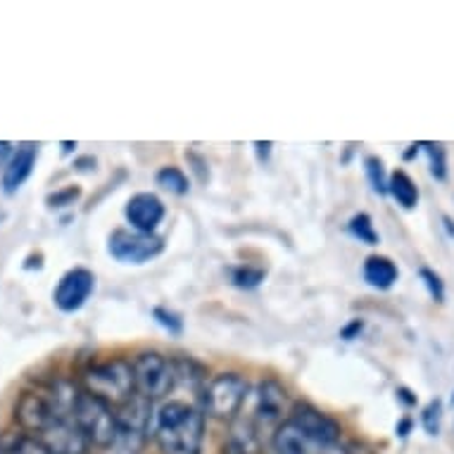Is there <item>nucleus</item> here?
I'll use <instances>...</instances> for the list:
<instances>
[{"instance_id":"obj_4","label":"nucleus","mask_w":454,"mask_h":454,"mask_svg":"<svg viewBox=\"0 0 454 454\" xmlns=\"http://www.w3.org/2000/svg\"><path fill=\"white\" fill-rule=\"evenodd\" d=\"M72 419L79 426V431L86 435L89 445L105 450L112 440L117 438V428L120 426H117V411H114V407L100 400V397H96V395L86 393V390H82V395H79L74 411H72Z\"/></svg>"},{"instance_id":"obj_25","label":"nucleus","mask_w":454,"mask_h":454,"mask_svg":"<svg viewBox=\"0 0 454 454\" xmlns=\"http://www.w3.org/2000/svg\"><path fill=\"white\" fill-rule=\"evenodd\" d=\"M153 319L169 335L184 333V319L176 312H172V309H167V307H153Z\"/></svg>"},{"instance_id":"obj_37","label":"nucleus","mask_w":454,"mask_h":454,"mask_svg":"<svg viewBox=\"0 0 454 454\" xmlns=\"http://www.w3.org/2000/svg\"><path fill=\"white\" fill-rule=\"evenodd\" d=\"M442 222H445V229H447V233H450V236H452L454 239V222L452 219H450V216H442Z\"/></svg>"},{"instance_id":"obj_14","label":"nucleus","mask_w":454,"mask_h":454,"mask_svg":"<svg viewBox=\"0 0 454 454\" xmlns=\"http://www.w3.org/2000/svg\"><path fill=\"white\" fill-rule=\"evenodd\" d=\"M38 160V143H22L17 145L15 155L8 162V167L3 169V179H0V186L8 195L17 193L20 188L27 184L31 174H34V167H36Z\"/></svg>"},{"instance_id":"obj_17","label":"nucleus","mask_w":454,"mask_h":454,"mask_svg":"<svg viewBox=\"0 0 454 454\" xmlns=\"http://www.w3.org/2000/svg\"><path fill=\"white\" fill-rule=\"evenodd\" d=\"M387 193L393 195V200L403 209H414L419 205V188L410 174L397 169L387 179Z\"/></svg>"},{"instance_id":"obj_36","label":"nucleus","mask_w":454,"mask_h":454,"mask_svg":"<svg viewBox=\"0 0 454 454\" xmlns=\"http://www.w3.org/2000/svg\"><path fill=\"white\" fill-rule=\"evenodd\" d=\"M395 431H397V435H400V438H407V435H410V431H411V419L404 417L403 421L397 424V428H395Z\"/></svg>"},{"instance_id":"obj_1","label":"nucleus","mask_w":454,"mask_h":454,"mask_svg":"<svg viewBox=\"0 0 454 454\" xmlns=\"http://www.w3.org/2000/svg\"><path fill=\"white\" fill-rule=\"evenodd\" d=\"M153 438L162 454H200L205 442V411L184 400H169L155 411Z\"/></svg>"},{"instance_id":"obj_33","label":"nucleus","mask_w":454,"mask_h":454,"mask_svg":"<svg viewBox=\"0 0 454 454\" xmlns=\"http://www.w3.org/2000/svg\"><path fill=\"white\" fill-rule=\"evenodd\" d=\"M76 172H93L96 169V160L93 157H79L74 162Z\"/></svg>"},{"instance_id":"obj_6","label":"nucleus","mask_w":454,"mask_h":454,"mask_svg":"<svg viewBox=\"0 0 454 454\" xmlns=\"http://www.w3.org/2000/svg\"><path fill=\"white\" fill-rule=\"evenodd\" d=\"M164 240L155 233H141L134 229H114L107 239V253L121 264H145L162 254Z\"/></svg>"},{"instance_id":"obj_5","label":"nucleus","mask_w":454,"mask_h":454,"mask_svg":"<svg viewBox=\"0 0 454 454\" xmlns=\"http://www.w3.org/2000/svg\"><path fill=\"white\" fill-rule=\"evenodd\" d=\"M134 366V380L136 393L153 400H160L164 395H169L176 386V369H174V359L164 357L162 352L157 350H143L131 359Z\"/></svg>"},{"instance_id":"obj_21","label":"nucleus","mask_w":454,"mask_h":454,"mask_svg":"<svg viewBox=\"0 0 454 454\" xmlns=\"http://www.w3.org/2000/svg\"><path fill=\"white\" fill-rule=\"evenodd\" d=\"M157 186H162L164 191H169L174 195H186L188 188H191V181L179 167H162L155 176Z\"/></svg>"},{"instance_id":"obj_20","label":"nucleus","mask_w":454,"mask_h":454,"mask_svg":"<svg viewBox=\"0 0 454 454\" xmlns=\"http://www.w3.org/2000/svg\"><path fill=\"white\" fill-rule=\"evenodd\" d=\"M348 231L359 240V243H366V246H379L380 236L376 231V226H373V219L366 212H359L350 219L348 223Z\"/></svg>"},{"instance_id":"obj_24","label":"nucleus","mask_w":454,"mask_h":454,"mask_svg":"<svg viewBox=\"0 0 454 454\" xmlns=\"http://www.w3.org/2000/svg\"><path fill=\"white\" fill-rule=\"evenodd\" d=\"M421 148L428 155V167H431V176L438 181L447 179V150L440 143H421Z\"/></svg>"},{"instance_id":"obj_34","label":"nucleus","mask_w":454,"mask_h":454,"mask_svg":"<svg viewBox=\"0 0 454 454\" xmlns=\"http://www.w3.org/2000/svg\"><path fill=\"white\" fill-rule=\"evenodd\" d=\"M188 160H191V162H195V172L200 174V181H207L209 179V172H205V160H202V157H198V155H193V153H191V155H188Z\"/></svg>"},{"instance_id":"obj_16","label":"nucleus","mask_w":454,"mask_h":454,"mask_svg":"<svg viewBox=\"0 0 454 454\" xmlns=\"http://www.w3.org/2000/svg\"><path fill=\"white\" fill-rule=\"evenodd\" d=\"M400 278V269L390 257L383 254H372L364 262V281L376 288V291H390Z\"/></svg>"},{"instance_id":"obj_18","label":"nucleus","mask_w":454,"mask_h":454,"mask_svg":"<svg viewBox=\"0 0 454 454\" xmlns=\"http://www.w3.org/2000/svg\"><path fill=\"white\" fill-rule=\"evenodd\" d=\"M174 369H176V383L191 387V390H205L207 386V369L195 362L193 357H179L174 359Z\"/></svg>"},{"instance_id":"obj_38","label":"nucleus","mask_w":454,"mask_h":454,"mask_svg":"<svg viewBox=\"0 0 454 454\" xmlns=\"http://www.w3.org/2000/svg\"><path fill=\"white\" fill-rule=\"evenodd\" d=\"M74 150H76V143H72V141L62 143V153H74Z\"/></svg>"},{"instance_id":"obj_30","label":"nucleus","mask_w":454,"mask_h":454,"mask_svg":"<svg viewBox=\"0 0 454 454\" xmlns=\"http://www.w3.org/2000/svg\"><path fill=\"white\" fill-rule=\"evenodd\" d=\"M345 454H379L373 447H369L366 442H359V440H352L348 445L343 447Z\"/></svg>"},{"instance_id":"obj_10","label":"nucleus","mask_w":454,"mask_h":454,"mask_svg":"<svg viewBox=\"0 0 454 454\" xmlns=\"http://www.w3.org/2000/svg\"><path fill=\"white\" fill-rule=\"evenodd\" d=\"M271 447L276 454H345L340 445H326L312 438L293 421H283L271 435Z\"/></svg>"},{"instance_id":"obj_35","label":"nucleus","mask_w":454,"mask_h":454,"mask_svg":"<svg viewBox=\"0 0 454 454\" xmlns=\"http://www.w3.org/2000/svg\"><path fill=\"white\" fill-rule=\"evenodd\" d=\"M254 148H257V153H260V162H264V160L269 157V153H271V148H274V143H271V141H267V143L257 141V143H254Z\"/></svg>"},{"instance_id":"obj_11","label":"nucleus","mask_w":454,"mask_h":454,"mask_svg":"<svg viewBox=\"0 0 454 454\" xmlns=\"http://www.w3.org/2000/svg\"><path fill=\"white\" fill-rule=\"evenodd\" d=\"M58 417L60 414L52 410L51 400L45 397L43 390H27V393L20 395V400L15 404L17 424L31 438L43 431L45 426H51Z\"/></svg>"},{"instance_id":"obj_32","label":"nucleus","mask_w":454,"mask_h":454,"mask_svg":"<svg viewBox=\"0 0 454 454\" xmlns=\"http://www.w3.org/2000/svg\"><path fill=\"white\" fill-rule=\"evenodd\" d=\"M395 395H397V400H400V403L404 404V407H414V404H417V395L411 393L410 387H397V390H395Z\"/></svg>"},{"instance_id":"obj_9","label":"nucleus","mask_w":454,"mask_h":454,"mask_svg":"<svg viewBox=\"0 0 454 454\" xmlns=\"http://www.w3.org/2000/svg\"><path fill=\"white\" fill-rule=\"evenodd\" d=\"M286 400L288 393L286 387L274 379H264L254 387V403H253V414L247 417L253 419L257 428H278L283 424V411H286Z\"/></svg>"},{"instance_id":"obj_39","label":"nucleus","mask_w":454,"mask_h":454,"mask_svg":"<svg viewBox=\"0 0 454 454\" xmlns=\"http://www.w3.org/2000/svg\"><path fill=\"white\" fill-rule=\"evenodd\" d=\"M452 403H454V395H452Z\"/></svg>"},{"instance_id":"obj_19","label":"nucleus","mask_w":454,"mask_h":454,"mask_svg":"<svg viewBox=\"0 0 454 454\" xmlns=\"http://www.w3.org/2000/svg\"><path fill=\"white\" fill-rule=\"evenodd\" d=\"M148 435L141 431H131V428H117V438L112 440L110 445L105 447V454H143Z\"/></svg>"},{"instance_id":"obj_3","label":"nucleus","mask_w":454,"mask_h":454,"mask_svg":"<svg viewBox=\"0 0 454 454\" xmlns=\"http://www.w3.org/2000/svg\"><path fill=\"white\" fill-rule=\"evenodd\" d=\"M250 395V383L243 373L239 372H223L202 390V411L215 419H229L233 421L236 414L243 410Z\"/></svg>"},{"instance_id":"obj_22","label":"nucleus","mask_w":454,"mask_h":454,"mask_svg":"<svg viewBox=\"0 0 454 454\" xmlns=\"http://www.w3.org/2000/svg\"><path fill=\"white\" fill-rule=\"evenodd\" d=\"M364 174L366 181H369V186L373 188V193L386 195L387 193V176L386 167H383V160L376 155H369L364 160Z\"/></svg>"},{"instance_id":"obj_23","label":"nucleus","mask_w":454,"mask_h":454,"mask_svg":"<svg viewBox=\"0 0 454 454\" xmlns=\"http://www.w3.org/2000/svg\"><path fill=\"white\" fill-rule=\"evenodd\" d=\"M264 278H267V271L260 267L240 264V267L231 269V283L236 288H243V291H253Z\"/></svg>"},{"instance_id":"obj_8","label":"nucleus","mask_w":454,"mask_h":454,"mask_svg":"<svg viewBox=\"0 0 454 454\" xmlns=\"http://www.w3.org/2000/svg\"><path fill=\"white\" fill-rule=\"evenodd\" d=\"M93 291H96V276H93V271L83 267H74L69 269L67 274L58 281L55 291H52V302L65 314L79 312L89 302Z\"/></svg>"},{"instance_id":"obj_29","label":"nucleus","mask_w":454,"mask_h":454,"mask_svg":"<svg viewBox=\"0 0 454 454\" xmlns=\"http://www.w3.org/2000/svg\"><path fill=\"white\" fill-rule=\"evenodd\" d=\"M362 331H364V321L352 319L348 326H343V331H340V338H345V340H355V338H357Z\"/></svg>"},{"instance_id":"obj_15","label":"nucleus","mask_w":454,"mask_h":454,"mask_svg":"<svg viewBox=\"0 0 454 454\" xmlns=\"http://www.w3.org/2000/svg\"><path fill=\"white\" fill-rule=\"evenodd\" d=\"M260 428L250 417L233 419L231 428L223 440V454H260Z\"/></svg>"},{"instance_id":"obj_12","label":"nucleus","mask_w":454,"mask_h":454,"mask_svg":"<svg viewBox=\"0 0 454 454\" xmlns=\"http://www.w3.org/2000/svg\"><path fill=\"white\" fill-rule=\"evenodd\" d=\"M288 421L300 426L302 431L309 433L312 438L321 440V442H326V445H340V435H343L340 424L328 417V414H324L321 410H317L314 404L298 403L293 407Z\"/></svg>"},{"instance_id":"obj_7","label":"nucleus","mask_w":454,"mask_h":454,"mask_svg":"<svg viewBox=\"0 0 454 454\" xmlns=\"http://www.w3.org/2000/svg\"><path fill=\"white\" fill-rule=\"evenodd\" d=\"M45 454H89V440L79 431L74 419L58 417L51 426L34 435Z\"/></svg>"},{"instance_id":"obj_2","label":"nucleus","mask_w":454,"mask_h":454,"mask_svg":"<svg viewBox=\"0 0 454 454\" xmlns=\"http://www.w3.org/2000/svg\"><path fill=\"white\" fill-rule=\"evenodd\" d=\"M83 390L96 395L112 407H120L136 395L134 366L124 357H112L89 366L82 376Z\"/></svg>"},{"instance_id":"obj_13","label":"nucleus","mask_w":454,"mask_h":454,"mask_svg":"<svg viewBox=\"0 0 454 454\" xmlns=\"http://www.w3.org/2000/svg\"><path fill=\"white\" fill-rule=\"evenodd\" d=\"M167 207L155 193H136L129 198L124 216L131 223L134 231L141 233H155V229L162 223Z\"/></svg>"},{"instance_id":"obj_28","label":"nucleus","mask_w":454,"mask_h":454,"mask_svg":"<svg viewBox=\"0 0 454 454\" xmlns=\"http://www.w3.org/2000/svg\"><path fill=\"white\" fill-rule=\"evenodd\" d=\"M82 198V188L79 186H65L60 191H55L45 198V205L51 209H65V207H72L76 200Z\"/></svg>"},{"instance_id":"obj_27","label":"nucleus","mask_w":454,"mask_h":454,"mask_svg":"<svg viewBox=\"0 0 454 454\" xmlns=\"http://www.w3.org/2000/svg\"><path fill=\"white\" fill-rule=\"evenodd\" d=\"M440 421H442V403L435 397V400H431V403L421 410V426H424V431L428 433V435H438Z\"/></svg>"},{"instance_id":"obj_26","label":"nucleus","mask_w":454,"mask_h":454,"mask_svg":"<svg viewBox=\"0 0 454 454\" xmlns=\"http://www.w3.org/2000/svg\"><path fill=\"white\" fill-rule=\"evenodd\" d=\"M419 278L426 286V291L431 295L433 302H445V283L440 278V274H435L433 269L421 267L419 269Z\"/></svg>"},{"instance_id":"obj_31","label":"nucleus","mask_w":454,"mask_h":454,"mask_svg":"<svg viewBox=\"0 0 454 454\" xmlns=\"http://www.w3.org/2000/svg\"><path fill=\"white\" fill-rule=\"evenodd\" d=\"M15 145L10 141H0V167L5 169L8 167V162L12 160V155H15Z\"/></svg>"}]
</instances>
